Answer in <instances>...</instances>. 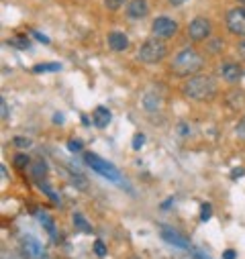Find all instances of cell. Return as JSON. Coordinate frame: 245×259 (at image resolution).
<instances>
[{"label": "cell", "mask_w": 245, "mask_h": 259, "mask_svg": "<svg viewBox=\"0 0 245 259\" xmlns=\"http://www.w3.org/2000/svg\"><path fill=\"white\" fill-rule=\"evenodd\" d=\"M202 68H204V57L198 51H194L192 47L182 49L172 61V72L178 78H192V76L200 74Z\"/></svg>", "instance_id": "1"}, {"label": "cell", "mask_w": 245, "mask_h": 259, "mask_svg": "<svg viewBox=\"0 0 245 259\" xmlns=\"http://www.w3.org/2000/svg\"><path fill=\"white\" fill-rule=\"evenodd\" d=\"M184 94L196 102L212 100L214 94H217V84H214V80L210 76L196 74V76L188 78V82L184 84Z\"/></svg>", "instance_id": "2"}, {"label": "cell", "mask_w": 245, "mask_h": 259, "mask_svg": "<svg viewBox=\"0 0 245 259\" xmlns=\"http://www.w3.org/2000/svg\"><path fill=\"white\" fill-rule=\"evenodd\" d=\"M166 55H168V45L164 39H158V37L143 41V45L139 47V53H137V57L143 63H160Z\"/></svg>", "instance_id": "3"}, {"label": "cell", "mask_w": 245, "mask_h": 259, "mask_svg": "<svg viewBox=\"0 0 245 259\" xmlns=\"http://www.w3.org/2000/svg\"><path fill=\"white\" fill-rule=\"evenodd\" d=\"M86 164L94 170V172H98L100 176H104L106 180H110V182H118L120 180V172L112 166V164H108V161H104V159H100L98 155H94V153H86Z\"/></svg>", "instance_id": "4"}, {"label": "cell", "mask_w": 245, "mask_h": 259, "mask_svg": "<svg viewBox=\"0 0 245 259\" xmlns=\"http://www.w3.org/2000/svg\"><path fill=\"white\" fill-rule=\"evenodd\" d=\"M151 33H153V37L168 41V39L176 37L178 23L174 19H170V17H158L156 21H153V25H151Z\"/></svg>", "instance_id": "5"}, {"label": "cell", "mask_w": 245, "mask_h": 259, "mask_svg": "<svg viewBox=\"0 0 245 259\" xmlns=\"http://www.w3.org/2000/svg\"><path fill=\"white\" fill-rule=\"evenodd\" d=\"M225 23H227L229 33H233V35L245 39V7H235V9H231V11L227 13V17H225Z\"/></svg>", "instance_id": "6"}, {"label": "cell", "mask_w": 245, "mask_h": 259, "mask_svg": "<svg viewBox=\"0 0 245 259\" xmlns=\"http://www.w3.org/2000/svg\"><path fill=\"white\" fill-rule=\"evenodd\" d=\"M212 33V25L206 17H196L190 25H188V37L194 41V43H200V41H206Z\"/></svg>", "instance_id": "7"}, {"label": "cell", "mask_w": 245, "mask_h": 259, "mask_svg": "<svg viewBox=\"0 0 245 259\" xmlns=\"http://www.w3.org/2000/svg\"><path fill=\"white\" fill-rule=\"evenodd\" d=\"M241 76H243V72H241L239 63H235V61H225L223 66H221V78H223L227 84H231V86L239 84Z\"/></svg>", "instance_id": "8"}, {"label": "cell", "mask_w": 245, "mask_h": 259, "mask_svg": "<svg viewBox=\"0 0 245 259\" xmlns=\"http://www.w3.org/2000/svg\"><path fill=\"white\" fill-rule=\"evenodd\" d=\"M149 13V5H147V0H129V5H127V17L133 19V21H141L145 19Z\"/></svg>", "instance_id": "9"}, {"label": "cell", "mask_w": 245, "mask_h": 259, "mask_svg": "<svg viewBox=\"0 0 245 259\" xmlns=\"http://www.w3.org/2000/svg\"><path fill=\"white\" fill-rule=\"evenodd\" d=\"M108 47L112 51H116V53L125 51L129 47V37L122 33V31H110L108 33Z\"/></svg>", "instance_id": "10"}, {"label": "cell", "mask_w": 245, "mask_h": 259, "mask_svg": "<svg viewBox=\"0 0 245 259\" xmlns=\"http://www.w3.org/2000/svg\"><path fill=\"white\" fill-rule=\"evenodd\" d=\"M162 239H164V241H168L170 245L178 247V249H190V241H188L186 237L178 235V233H176V231H172V229H162Z\"/></svg>", "instance_id": "11"}, {"label": "cell", "mask_w": 245, "mask_h": 259, "mask_svg": "<svg viewBox=\"0 0 245 259\" xmlns=\"http://www.w3.org/2000/svg\"><path fill=\"white\" fill-rule=\"evenodd\" d=\"M92 118H94V124H96L98 128H106V126L110 124V120H112V114H110V110H108V108H104V106H96V108H94V112H92Z\"/></svg>", "instance_id": "12"}, {"label": "cell", "mask_w": 245, "mask_h": 259, "mask_svg": "<svg viewBox=\"0 0 245 259\" xmlns=\"http://www.w3.org/2000/svg\"><path fill=\"white\" fill-rule=\"evenodd\" d=\"M25 249L29 251L31 257H35V259H41V255H43V245L37 239H33V237L25 239Z\"/></svg>", "instance_id": "13"}, {"label": "cell", "mask_w": 245, "mask_h": 259, "mask_svg": "<svg viewBox=\"0 0 245 259\" xmlns=\"http://www.w3.org/2000/svg\"><path fill=\"white\" fill-rule=\"evenodd\" d=\"M143 106H145V110H149V112H156V110L162 108V98H160L158 94H145Z\"/></svg>", "instance_id": "14"}, {"label": "cell", "mask_w": 245, "mask_h": 259, "mask_svg": "<svg viewBox=\"0 0 245 259\" xmlns=\"http://www.w3.org/2000/svg\"><path fill=\"white\" fill-rule=\"evenodd\" d=\"M37 218H39V222L45 226V231L55 239V224H53V218H51L47 212H39V214H37Z\"/></svg>", "instance_id": "15"}, {"label": "cell", "mask_w": 245, "mask_h": 259, "mask_svg": "<svg viewBox=\"0 0 245 259\" xmlns=\"http://www.w3.org/2000/svg\"><path fill=\"white\" fill-rule=\"evenodd\" d=\"M72 220H74V224L78 226V229L82 231V233H92V224L80 214V212H74V216H72Z\"/></svg>", "instance_id": "16"}, {"label": "cell", "mask_w": 245, "mask_h": 259, "mask_svg": "<svg viewBox=\"0 0 245 259\" xmlns=\"http://www.w3.org/2000/svg\"><path fill=\"white\" fill-rule=\"evenodd\" d=\"M31 174H33L35 180H45L47 166L43 164V161H35V164H31Z\"/></svg>", "instance_id": "17"}, {"label": "cell", "mask_w": 245, "mask_h": 259, "mask_svg": "<svg viewBox=\"0 0 245 259\" xmlns=\"http://www.w3.org/2000/svg\"><path fill=\"white\" fill-rule=\"evenodd\" d=\"M61 63H39V66L33 68L35 74H43V72H59Z\"/></svg>", "instance_id": "18"}, {"label": "cell", "mask_w": 245, "mask_h": 259, "mask_svg": "<svg viewBox=\"0 0 245 259\" xmlns=\"http://www.w3.org/2000/svg\"><path fill=\"white\" fill-rule=\"evenodd\" d=\"M13 161H15V166H17L19 170H25L27 166H31V159H29V157H27L25 153H17Z\"/></svg>", "instance_id": "19"}, {"label": "cell", "mask_w": 245, "mask_h": 259, "mask_svg": "<svg viewBox=\"0 0 245 259\" xmlns=\"http://www.w3.org/2000/svg\"><path fill=\"white\" fill-rule=\"evenodd\" d=\"M125 5H129V0H104V7L108 11H118V9H122Z\"/></svg>", "instance_id": "20"}, {"label": "cell", "mask_w": 245, "mask_h": 259, "mask_svg": "<svg viewBox=\"0 0 245 259\" xmlns=\"http://www.w3.org/2000/svg\"><path fill=\"white\" fill-rule=\"evenodd\" d=\"M39 188H41V190H43V192L47 194V196H49V198H51L53 202H57V204H59V196H57V194H55V192L51 190V186H49L47 182H41V180H39Z\"/></svg>", "instance_id": "21"}, {"label": "cell", "mask_w": 245, "mask_h": 259, "mask_svg": "<svg viewBox=\"0 0 245 259\" xmlns=\"http://www.w3.org/2000/svg\"><path fill=\"white\" fill-rule=\"evenodd\" d=\"M72 184H74L76 188H80V190H86V188H88L86 178H84V176H80V174H74V176H72Z\"/></svg>", "instance_id": "22"}, {"label": "cell", "mask_w": 245, "mask_h": 259, "mask_svg": "<svg viewBox=\"0 0 245 259\" xmlns=\"http://www.w3.org/2000/svg\"><path fill=\"white\" fill-rule=\"evenodd\" d=\"M210 216H212V206L206 202V204H202V206H200V220H202V222H206Z\"/></svg>", "instance_id": "23"}, {"label": "cell", "mask_w": 245, "mask_h": 259, "mask_svg": "<svg viewBox=\"0 0 245 259\" xmlns=\"http://www.w3.org/2000/svg\"><path fill=\"white\" fill-rule=\"evenodd\" d=\"M223 51V41L221 39H214L210 45H208V53H212V55H217V53H221Z\"/></svg>", "instance_id": "24"}, {"label": "cell", "mask_w": 245, "mask_h": 259, "mask_svg": "<svg viewBox=\"0 0 245 259\" xmlns=\"http://www.w3.org/2000/svg\"><path fill=\"white\" fill-rule=\"evenodd\" d=\"M13 145L19 147V149H27V147H31V139H27V137H15L13 139Z\"/></svg>", "instance_id": "25"}, {"label": "cell", "mask_w": 245, "mask_h": 259, "mask_svg": "<svg viewBox=\"0 0 245 259\" xmlns=\"http://www.w3.org/2000/svg\"><path fill=\"white\" fill-rule=\"evenodd\" d=\"M94 253H96L98 257H106V245H104L100 239L94 241Z\"/></svg>", "instance_id": "26"}, {"label": "cell", "mask_w": 245, "mask_h": 259, "mask_svg": "<svg viewBox=\"0 0 245 259\" xmlns=\"http://www.w3.org/2000/svg\"><path fill=\"white\" fill-rule=\"evenodd\" d=\"M235 135H237V139H245V118H241V120L237 122V126H235Z\"/></svg>", "instance_id": "27"}, {"label": "cell", "mask_w": 245, "mask_h": 259, "mask_svg": "<svg viewBox=\"0 0 245 259\" xmlns=\"http://www.w3.org/2000/svg\"><path fill=\"white\" fill-rule=\"evenodd\" d=\"M143 143H145V135H143V133H137V135L133 137V149L139 151V149L143 147Z\"/></svg>", "instance_id": "28"}, {"label": "cell", "mask_w": 245, "mask_h": 259, "mask_svg": "<svg viewBox=\"0 0 245 259\" xmlns=\"http://www.w3.org/2000/svg\"><path fill=\"white\" fill-rule=\"evenodd\" d=\"M9 43H11V45H17V47H21V49H29V41H27V39H23V37H19V39H11Z\"/></svg>", "instance_id": "29"}, {"label": "cell", "mask_w": 245, "mask_h": 259, "mask_svg": "<svg viewBox=\"0 0 245 259\" xmlns=\"http://www.w3.org/2000/svg\"><path fill=\"white\" fill-rule=\"evenodd\" d=\"M68 149H70L72 153H78V151L82 149V143L76 141V139H70V141H68Z\"/></svg>", "instance_id": "30"}, {"label": "cell", "mask_w": 245, "mask_h": 259, "mask_svg": "<svg viewBox=\"0 0 245 259\" xmlns=\"http://www.w3.org/2000/svg\"><path fill=\"white\" fill-rule=\"evenodd\" d=\"M0 110H3V114H0V116L7 120V118H9V108H7V100H5V98L0 100Z\"/></svg>", "instance_id": "31"}, {"label": "cell", "mask_w": 245, "mask_h": 259, "mask_svg": "<svg viewBox=\"0 0 245 259\" xmlns=\"http://www.w3.org/2000/svg\"><path fill=\"white\" fill-rule=\"evenodd\" d=\"M223 259H237V253H235L233 249H227V251L223 253Z\"/></svg>", "instance_id": "32"}, {"label": "cell", "mask_w": 245, "mask_h": 259, "mask_svg": "<svg viewBox=\"0 0 245 259\" xmlns=\"http://www.w3.org/2000/svg\"><path fill=\"white\" fill-rule=\"evenodd\" d=\"M243 174H245V170H243V168H239V170H233V172H231V178H233V180H237V178H241Z\"/></svg>", "instance_id": "33"}, {"label": "cell", "mask_w": 245, "mask_h": 259, "mask_svg": "<svg viewBox=\"0 0 245 259\" xmlns=\"http://www.w3.org/2000/svg\"><path fill=\"white\" fill-rule=\"evenodd\" d=\"M237 51H239V55H241V57L245 59V39H243V41H241V43L237 45Z\"/></svg>", "instance_id": "34"}, {"label": "cell", "mask_w": 245, "mask_h": 259, "mask_svg": "<svg viewBox=\"0 0 245 259\" xmlns=\"http://www.w3.org/2000/svg\"><path fill=\"white\" fill-rule=\"evenodd\" d=\"M33 35H35V39H39L41 43H49V39H47L45 35H41V33H37V31H33Z\"/></svg>", "instance_id": "35"}, {"label": "cell", "mask_w": 245, "mask_h": 259, "mask_svg": "<svg viewBox=\"0 0 245 259\" xmlns=\"http://www.w3.org/2000/svg\"><path fill=\"white\" fill-rule=\"evenodd\" d=\"M192 255H194V259H210L208 255H204V253H200V251H192Z\"/></svg>", "instance_id": "36"}, {"label": "cell", "mask_w": 245, "mask_h": 259, "mask_svg": "<svg viewBox=\"0 0 245 259\" xmlns=\"http://www.w3.org/2000/svg\"><path fill=\"white\" fill-rule=\"evenodd\" d=\"M168 3H170L172 7H180V5H184V3H186V0H168Z\"/></svg>", "instance_id": "37"}, {"label": "cell", "mask_w": 245, "mask_h": 259, "mask_svg": "<svg viewBox=\"0 0 245 259\" xmlns=\"http://www.w3.org/2000/svg\"><path fill=\"white\" fill-rule=\"evenodd\" d=\"M53 122H64V116H61V114L57 112V114L53 116Z\"/></svg>", "instance_id": "38"}, {"label": "cell", "mask_w": 245, "mask_h": 259, "mask_svg": "<svg viewBox=\"0 0 245 259\" xmlns=\"http://www.w3.org/2000/svg\"><path fill=\"white\" fill-rule=\"evenodd\" d=\"M237 3H239L241 7H245V0H237Z\"/></svg>", "instance_id": "39"}, {"label": "cell", "mask_w": 245, "mask_h": 259, "mask_svg": "<svg viewBox=\"0 0 245 259\" xmlns=\"http://www.w3.org/2000/svg\"><path fill=\"white\" fill-rule=\"evenodd\" d=\"M131 259H139V257H131Z\"/></svg>", "instance_id": "40"}]
</instances>
